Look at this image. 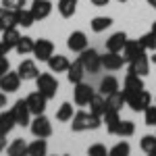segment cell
I'll use <instances>...</instances> for the list:
<instances>
[{"label": "cell", "mask_w": 156, "mask_h": 156, "mask_svg": "<svg viewBox=\"0 0 156 156\" xmlns=\"http://www.w3.org/2000/svg\"><path fill=\"white\" fill-rule=\"evenodd\" d=\"M150 104H152V94L146 92V87L142 92H137V94H133V96L127 98V106L131 108L133 112H144Z\"/></svg>", "instance_id": "8992f818"}, {"label": "cell", "mask_w": 156, "mask_h": 156, "mask_svg": "<svg viewBox=\"0 0 156 156\" xmlns=\"http://www.w3.org/2000/svg\"><path fill=\"white\" fill-rule=\"evenodd\" d=\"M133 133H135V123L133 121H119V125H117V129H115V133L112 135H117V137H131Z\"/></svg>", "instance_id": "f546056e"}, {"label": "cell", "mask_w": 156, "mask_h": 156, "mask_svg": "<svg viewBox=\"0 0 156 156\" xmlns=\"http://www.w3.org/2000/svg\"><path fill=\"white\" fill-rule=\"evenodd\" d=\"M12 117H15V123L19 125V127H27L29 123H31V110H29V106H27V100L25 98H21V100H17L15 104H12L11 108Z\"/></svg>", "instance_id": "5b68a950"}, {"label": "cell", "mask_w": 156, "mask_h": 156, "mask_svg": "<svg viewBox=\"0 0 156 156\" xmlns=\"http://www.w3.org/2000/svg\"><path fill=\"white\" fill-rule=\"evenodd\" d=\"M123 65H125V58H123L121 52L106 50V54H102V69H106V71H119Z\"/></svg>", "instance_id": "5bb4252c"}, {"label": "cell", "mask_w": 156, "mask_h": 156, "mask_svg": "<svg viewBox=\"0 0 156 156\" xmlns=\"http://www.w3.org/2000/svg\"><path fill=\"white\" fill-rule=\"evenodd\" d=\"M15 15H17V27H31L36 23V17L29 9H17Z\"/></svg>", "instance_id": "83f0119b"}, {"label": "cell", "mask_w": 156, "mask_h": 156, "mask_svg": "<svg viewBox=\"0 0 156 156\" xmlns=\"http://www.w3.org/2000/svg\"><path fill=\"white\" fill-rule=\"evenodd\" d=\"M152 62L156 65V50H154V54H152Z\"/></svg>", "instance_id": "681fc988"}, {"label": "cell", "mask_w": 156, "mask_h": 156, "mask_svg": "<svg viewBox=\"0 0 156 156\" xmlns=\"http://www.w3.org/2000/svg\"><path fill=\"white\" fill-rule=\"evenodd\" d=\"M48 152V144L44 137H36L31 144H27V154L29 156H46Z\"/></svg>", "instance_id": "d4e9b609"}, {"label": "cell", "mask_w": 156, "mask_h": 156, "mask_svg": "<svg viewBox=\"0 0 156 156\" xmlns=\"http://www.w3.org/2000/svg\"><path fill=\"white\" fill-rule=\"evenodd\" d=\"M67 48L71 50V52H83L85 48H87V36H85L83 31H73V34H69V37H67Z\"/></svg>", "instance_id": "9a60e30c"}, {"label": "cell", "mask_w": 156, "mask_h": 156, "mask_svg": "<svg viewBox=\"0 0 156 156\" xmlns=\"http://www.w3.org/2000/svg\"><path fill=\"white\" fill-rule=\"evenodd\" d=\"M142 52H146V50L142 48L140 40H127V42H125V46H123V50H121V54H123L125 62L133 60L135 56H137V54H142Z\"/></svg>", "instance_id": "ac0fdd59"}, {"label": "cell", "mask_w": 156, "mask_h": 156, "mask_svg": "<svg viewBox=\"0 0 156 156\" xmlns=\"http://www.w3.org/2000/svg\"><path fill=\"white\" fill-rule=\"evenodd\" d=\"M73 104L71 102H62L58 106V110H56V121H60V123H69V121L73 119Z\"/></svg>", "instance_id": "e575fe53"}, {"label": "cell", "mask_w": 156, "mask_h": 156, "mask_svg": "<svg viewBox=\"0 0 156 156\" xmlns=\"http://www.w3.org/2000/svg\"><path fill=\"white\" fill-rule=\"evenodd\" d=\"M140 44H142V48L146 52H154L156 50V34H152V31L144 34V36L140 37Z\"/></svg>", "instance_id": "8d00e7d4"}, {"label": "cell", "mask_w": 156, "mask_h": 156, "mask_svg": "<svg viewBox=\"0 0 156 156\" xmlns=\"http://www.w3.org/2000/svg\"><path fill=\"white\" fill-rule=\"evenodd\" d=\"M119 121H121V115H119V110H115V108H106V112L102 115V123L106 125V131L110 133V135L115 133Z\"/></svg>", "instance_id": "7402d4cb"}, {"label": "cell", "mask_w": 156, "mask_h": 156, "mask_svg": "<svg viewBox=\"0 0 156 156\" xmlns=\"http://www.w3.org/2000/svg\"><path fill=\"white\" fill-rule=\"evenodd\" d=\"M106 104L108 108H115V110H121V108L127 104V100H125V94L117 90V92H112V94H108L106 96Z\"/></svg>", "instance_id": "1f68e13d"}, {"label": "cell", "mask_w": 156, "mask_h": 156, "mask_svg": "<svg viewBox=\"0 0 156 156\" xmlns=\"http://www.w3.org/2000/svg\"><path fill=\"white\" fill-rule=\"evenodd\" d=\"M11 69V65H9V58L6 56H0V77L4 75V73Z\"/></svg>", "instance_id": "b9f144b4"}, {"label": "cell", "mask_w": 156, "mask_h": 156, "mask_svg": "<svg viewBox=\"0 0 156 156\" xmlns=\"http://www.w3.org/2000/svg\"><path fill=\"white\" fill-rule=\"evenodd\" d=\"M27 100V106H29V110H31V115L36 117V115H44L46 112V104H48V98L44 96L42 92H31L29 96L25 98Z\"/></svg>", "instance_id": "ba28073f"}, {"label": "cell", "mask_w": 156, "mask_h": 156, "mask_svg": "<svg viewBox=\"0 0 156 156\" xmlns=\"http://www.w3.org/2000/svg\"><path fill=\"white\" fill-rule=\"evenodd\" d=\"M127 71L133 73V75H140V77H146L150 73V58L146 56V52H142L133 60H129V69Z\"/></svg>", "instance_id": "7c38bea8"}, {"label": "cell", "mask_w": 156, "mask_h": 156, "mask_svg": "<svg viewBox=\"0 0 156 156\" xmlns=\"http://www.w3.org/2000/svg\"><path fill=\"white\" fill-rule=\"evenodd\" d=\"M56 9H58V15L62 19H71L77 11V0H58Z\"/></svg>", "instance_id": "cb8c5ba5"}, {"label": "cell", "mask_w": 156, "mask_h": 156, "mask_svg": "<svg viewBox=\"0 0 156 156\" xmlns=\"http://www.w3.org/2000/svg\"><path fill=\"white\" fill-rule=\"evenodd\" d=\"M29 129H31V135L34 137H44V140H48L50 135H52V123L46 115H36L34 121L29 123Z\"/></svg>", "instance_id": "277c9868"}, {"label": "cell", "mask_w": 156, "mask_h": 156, "mask_svg": "<svg viewBox=\"0 0 156 156\" xmlns=\"http://www.w3.org/2000/svg\"><path fill=\"white\" fill-rule=\"evenodd\" d=\"M2 4H4L6 9L17 11V9H23V6H25V0H2Z\"/></svg>", "instance_id": "60d3db41"}, {"label": "cell", "mask_w": 156, "mask_h": 156, "mask_svg": "<svg viewBox=\"0 0 156 156\" xmlns=\"http://www.w3.org/2000/svg\"><path fill=\"white\" fill-rule=\"evenodd\" d=\"M36 87H37V92H42L48 100H52V98L56 96V92H58V79L52 75V71L40 73L36 77Z\"/></svg>", "instance_id": "7a4b0ae2"}, {"label": "cell", "mask_w": 156, "mask_h": 156, "mask_svg": "<svg viewBox=\"0 0 156 156\" xmlns=\"http://www.w3.org/2000/svg\"><path fill=\"white\" fill-rule=\"evenodd\" d=\"M144 123L148 127H156V106L154 104H150L144 110Z\"/></svg>", "instance_id": "f35d334b"}, {"label": "cell", "mask_w": 156, "mask_h": 156, "mask_svg": "<svg viewBox=\"0 0 156 156\" xmlns=\"http://www.w3.org/2000/svg\"><path fill=\"white\" fill-rule=\"evenodd\" d=\"M11 27H17V15L12 9H0V34L11 29Z\"/></svg>", "instance_id": "ffe728a7"}, {"label": "cell", "mask_w": 156, "mask_h": 156, "mask_svg": "<svg viewBox=\"0 0 156 156\" xmlns=\"http://www.w3.org/2000/svg\"><path fill=\"white\" fill-rule=\"evenodd\" d=\"M146 2H148V6H152V9L156 11V0H146Z\"/></svg>", "instance_id": "7dc6e473"}, {"label": "cell", "mask_w": 156, "mask_h": 156, "mask_svg": "<svg viewBox=\"0 0 156 156\" xmlns=\"http://www.w3.org/2000/svg\"><path fill=\"white\" fill-rule=\"evenodd\" d=\"M15 117H12L11 110H0V133L9 135V133L15 129Z\"/></svg>", "instance_id": "4316f807"}, {"label": "cell", "mask_w": 156, "mask_h": 156, "mask_svg": "<svg viewBox=\"0 0 156 156\" xmlns=\"http://www.w3.org/2000/svg\"><path fill=\"white\" fill-rule=\"evenodd\" d=\"M79 60L85 73H98L102 69V54H98V50L94 48H85L83 52H79Z\"/></svg>", "instance_id": "3957f363"}, {"label": "cell", "mask_w": 156, "mask_h": 156, "mask_svg": "<svg viewBox=\"0 0 156 156\" xmlns=\"http://www.w3.org/2000/svg\"><path fill=\"white\" fill-rule=\"evenodd\" d=\"M2 150H6V135L4 133H0V152Z\"/></svg>", "instance_id": "7bdbcfd3"}, {"label": "cell", "mask_w": 156, "mask_h": 156, "mask_svg": "<svg viewBox=\"0 0 156 156\" xmlns=\"http://www.w3.org/2000/svg\"><path fill=\"white\" fill-rule=\"evenodd\" d=\"M129 152H131V146L127 144V142H119L117 146H112L108 150L110 156H129Z\"/></svg>", "instance_id": "74e56055"}, {"label": "cell", "mask_w": 156, "mask_h": 156, "mask_svg": "<svg viewBox=\"0 0 156 156\" xmlns=\"http://www.w3.org/2000/svg\"><path fill=\"white\" fill-rule=\"evenodd\" d=\"M110 25H112V19H110V17H94V19L90 21V27H92L94 34H102V31H106Z\"/></svg>", "instance_id": "836d02e7"}, {"label": "cell", "mask_w": 156, "mask_h": 156, "mask_svg": "<svg viewBox=\"0 0 156 156\" xmlns=\"http://www.w3.org/2000/svg\"><path fill=\"white\" fill-rule=\"evenodd\" d=\"M46 62H48V69L52 73H67L69 65H71V60L67 58L65 54H52Z\"/></svg>", "instance_id": "e0dca14e"}, {"label": "cell", "mask_w": 156, "mask_h": 156, "mask_svg": "<svg viewBox=\"0 0 156 156\" xmlns=\"http://www.w3.org/2000/svg\"><path fill=\"white\" fill-rule=\"evenodd\" d=\"M144 90V77H140V75H133V73H127V77H125V81H123V94H125V100L133 94H137V92H142Z\"/></svg>", "instance_id": "9c48e42d"}, {"label": "cell", "mask_w": 156, "mask_h": 156, "mask_svg": "<svg viewBox=\"0 0 156 156\" xmlns=\"http://www.w3.org/2000/svg\"><path fill=\"white\" fill-rule=\"evenodd\" d=\"M21 81H23V79L19 77V73L9 69V71L0 77V90H2L4 94H12V92H17V90H19Z\"/></svg>", "instance_id": "30bf717a"}, {"label": "cell", "mask_w": 156, "mask_h": 156, "mask_svg": "<svg viewBox=\"0 0 156 156\" xmlns=\"http://www.w3.org/2000/svg\"><path fill=\"white\" fill-rule=\"evenodd\" d=\"M125 42H127V34L125 31H115L106 40V50H110V52H121L123 46H125Z\"/></svg>", "instance_id": "44dd1931"}, {"label": "cell", "mask_w": 156, "mask_h": 156, "mask_svg": "<svg viewBox=\"0 0 156 156\" xmlns=\"http://www.w3.org/2000/svg\"><path fill=\"white\" fill-rule=\"evenodd\" d=\"M4 106H6V94H4V92L0 90V110H2Z\"/></svg>", "instance_id": "ee69618b"}, {"label": "cell", "mask_w": 156, "mask_h": 156, "mask_svg": "<svg viewBox=\"0 0 156 156\" xmlns=\"http://www.w3.org/2000/svg\"><path fill=\"white\" fill-rule=\"evenodd\" d=\"M90 112H94V115H98V117H102L104 112H106V108H108V104H106V96H102L100 92L98 94H94V98L90 100Z\"/></svg>", "instance_id": "603a6c76"}, {"label": "cell", "mask_w": 156, "mask_h": 156, "mask_svg": "<svg viewBox=\"0 0 156 156\" xmlns=\"http://www.w3.org/2000/svg\"><path fill=\"white\" fill-rule=\"evenodd\" d=\"M90 2H92L94 6H106V4L110 2V0H90Z\"/></svg>", "instance_id": "f6af8a7d"}, {"label": "cell", "mask_w": 156, "mask_h": 156, "mask_svg": "<svg viewBox=\"0 0 156 156\" xmlns=\"http://www.w3.org/2000/svg\"><path fill=\"white\" fill-rule=\"evenodd\" d=\"M87 154L90 156H106L108 150H106V146H102V144H94L87 148Z\"/></svg>", "instance_id": "ab89813d"}, {"label": "cell", "mask_w": 156, "mask_h": 156, "mask_svg": "<svg viewBox=\"0 0 156 156\" xmlns=\"http://www.w3.org/2000/svg\"><path fill=\"white\" fill-rule=\"evenodd\" d=\"M94 87L90 83H83V81H79V83H75V90H73V100H75V104L77 106H87L90 104V100L94 98Z\"/></svg>", "instance_id": "52a82bcc"}, {"label": "cell", "mask_w": 156, "mask_h": 156, "mask_svg": "<svg viewBox=\"0 0 156 156\" xmlns=\"http://www.w3.org/2000/svg\"><path fill=\"white\" fill-rule=\"evenodd\" d=\"M102 125V117H98L94 112H85V110H79L75 112L71 119V129L73 131H94Z\"/></svg>", "instance_id": "6da1fadb"}, {"label": "cell", "mask_w": 156, "mask_h": 156, "mask_svg": "<svg viewBox=\"0 0 156 156\" xmlns=\"http://www.w3.org/2000/svg\"><path fill=\"white\" fill-rule=\"evenodd\" d=\"M6 152H9V156H23L27 154V144L23 142V137H17L6 146Z\"/></svg>", "instance_id": "d6a6232c"}, {"label": "cell", "mask_w": 156, "mask_h": 156, "mask_svg": "<svg viewBox=\"0 0 156 156\" xmlns=\"http://www.w3.org/2000/svg\"><path fill=\"white\" fill-rule=\"evenodd\" d=\"M34 56H36V60H40V62H46V60L54 54V44L50 42V40H46V37H42V40H36V46H34V52H31Z\"/></svg>", "instance_id": "8fae6325"}, {"label": "cell", "mask_w": 156, "mask_h": 156, "mask_svg": "<svg viewBox=\"0 0 156 156\" xmlns=\"http://www.w3.org/2000/svg\"><path fill=\"white\" fill-rule=\"evenodd\" d=\"M85 77V69L83 65H81V60H73L71 65H69V69H67V79H69V83H79V81H83Z\"/></svg>", "instance_id": "d6986e66"}, {"label": "cell", "mask_w": 156, "mask_h": 156, "mask_svg": "<svg viewBox=\"0 0 156 156\" xmlns=\"http://www.w3.org/2000/svg\"><path fill=\"white\" fill-rule=\"evenodd\" d=\"M29 11L34 12L36 21H44V19H48L50 12H52V2L50 0H34Z\"/></svg>", "instance_id": "2e32d148"}, {"label": "cell", "mask_w": 156, "mask_h": 156, "mask_svg": "<svg viewBox=\"0 0 156 156\" xmlns=\"http://www.w3.org/2000/svg\"><path fill=\"white\" fill-rule=\"evenodd\" d=\"M117 2H127V0H117Z\"/></svg>", "instance_id": "f907efd6"}, {"label": "cell", "mask_w": 156, "mask_h": 156, "mask_svg": "<svg viewBox=\"0 0 156 156\" xmlns=\"http://www.w3.org/2000/svg\"><path fill=\"white\" fill-rule=\"evenodd\" d=\"M117 90H121V85H119V79L112 77V75L104 77V79L100 81V87H98V92H100L102 96H108V94H112V92H117Z\"/></svg>", "instance_id": "484cf974"}, {"label": "cell", "mask_w": 156, "mask_h": 156, "mask_svg": "<svg viewBox=\"0 0 156 156\" xmlns=\"http://www.w3.org/2000/svg\"><path fill=\"white\" fill-rule=\"evenodd\" d=\"M6 54H9V48H6V46L2 44V40H0V56H6Z\"/></svg>", "instance_id": "bcb514c9"}, {"label": "cell", "mask_w": 156, "mask_h": 156, "mask_svg": "<svg viewBox=\"0 0 156 156\" xmlns=\"http://www.w3.org/2000/svg\"><path fill=\"white\" fill-rule=\"evenodd\" d=\"M150 31H152V34H156V21L152 23V29H150Z\"/></svg>", "instance_id": "c3c4849f"}, {"label": "cell", "mask_w": 156, "mask_h": 156, "mask_svg": "<svg viewBox=\"0 0 156 156\" xmlns=\"http://www.w3.org/2000/svg\"><path fill=\"white\" fill-rule=\"evenodd\" d=\"M17 73H19V77L23 79V81H36V77L40 75V69H37V65H36V60H29V58H25L21 60V65L17 67Z\"/></svg>", "instance_id": "4fadbf2b"}, {"label": "cell", "mask_w": 156, "mask_h": 156, "mask_svg": "<svg viewBox=\"0 0 156 156\" xmlns=\"http://www.w3.org/2000/svg\"><path fill=\"white\" fill-rule=\"evenodd\" d=\"M34 46H36V40H34V37L21 36L19 42H17V46H15V50H17L21 56H25V54H31V52H34Z\"/></svg>", "instance_id": "4dcf8cb0"}, {"label": "cell", "mask_w": 156, "mask_h": 156, "mask_svg": "<svg viewBox=\"0 0 156 156\" xmlns=\"http://www.w3.org/2000/svg\"><path fill=\"white\" fill-rule=\"evenodd\" d=\"M19 37H21L19 29H17V27H11V29H6V31H2V44H4V46L9 48V52H11V50H15Z\"/></svg>", "instance_id": "f1b7e54d"}, {"label": "cell", "mask_w": 156, "mask_h": 156, "mask_svg": "<svg viewBox=\"0 0 156 156\" xmlns=\"http://www.w3.org/2000/svg\"><path fill=\"white\" fill-rule=\"evenodd\" d=\"M140 146H142V150H144L146 154L150 156H156V135H144L142 137V142H140Z\"/></svg>", "instance_id": "d590c367"}]
</instances>
